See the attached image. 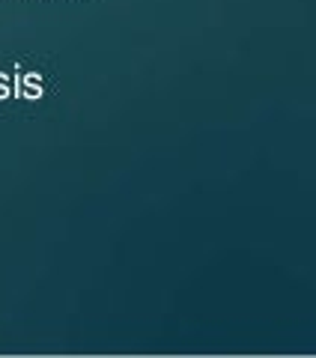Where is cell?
<instances>
[{
	"mask_svg": "<svg viewBox=\"0 0 316 358\" xmlns=\"http://www.w3.org/2000/svg\"><path fill=\"white\" fill-rule=\"evenodd\" d=\"M45 87H42V75L39 72H24L18 75V99H30V102H36L42 99Z\"/></svg>",
	"mask_w": 316,
	"mask_h": 358,
	"instance_id": "6da1fadb",
	"label": "cell"
},
{
	"mask_svg": "<svg viewBox=\"0 0 316 358\" xmlns=\"http://www.w3.org/2000/svg\"><path fill=\"white\" fill-rule=\"evenodd\" d=\"M3 99H13V81H9L6 72H0V102Z\"/></svg>",
	"mask_w": 316,
	"mask_h": 358,
	"instance_id": "7a4b0ae2",
	"label": "cell"
}]
</instances>
